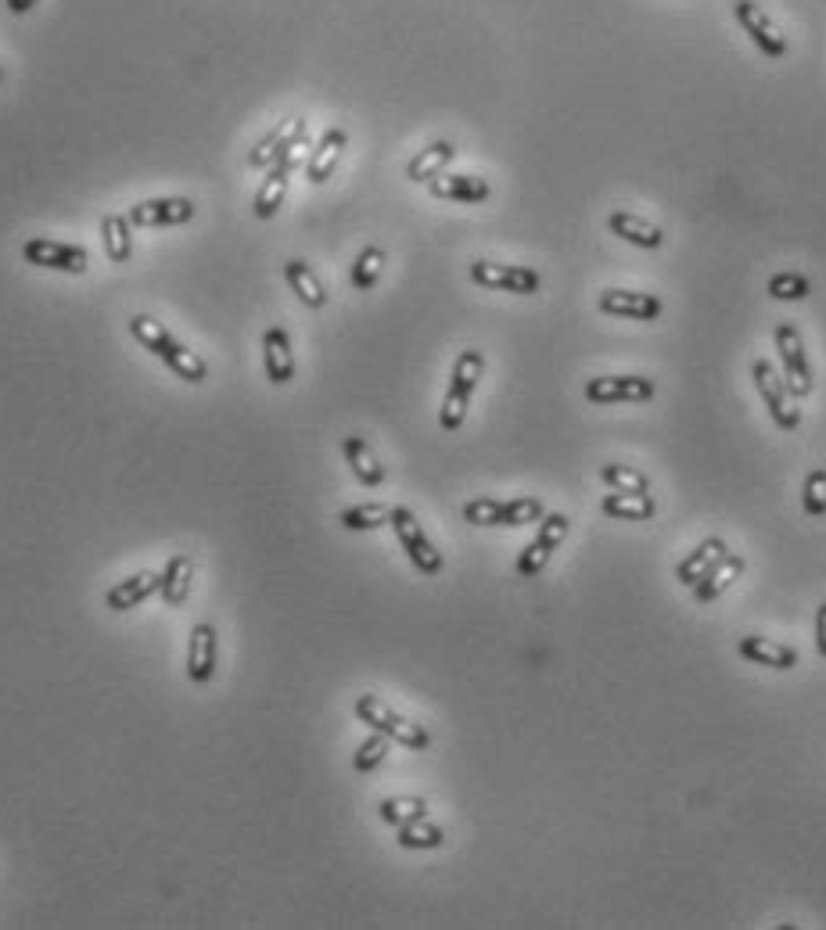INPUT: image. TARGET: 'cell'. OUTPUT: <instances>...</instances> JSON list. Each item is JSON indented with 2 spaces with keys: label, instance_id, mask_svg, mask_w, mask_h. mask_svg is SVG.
Returning a JSON list of instances; mask_svg holds the SVG:
<instances>
[{
  "label": "cell",
  "instance_id": "6da1fadb",
  "mask_svg": "<svg viewBox=\"0 0 826 930\" xmlns=\"http://www.w3.org/2000/svg\"><path fill=\"white\" fill-rule=\"evenodd\" d=\"M130 334L137 342H141V348H148L151 356H159L165 367H170L177 377H183L188 385H202V381L209 377V363L194 353V348L188 345H180L170 331H165L155 316H133L130 320Z\"/></svg>",
  "mask_w": 826,
  "mask_h": 930
},
{
  "label": "cell",
  "instance_id": "7a4b0ae2",
  "mask_svg": "<svg viewBox=\"0 0 826 930\" xmlns=\"http://www.w3.org/2000/svg\"><path fill=\"white\" fill-rule=\"evenodd\" d=\"M482 374H485V356L479 353V348H464V353L456 356V363H453L446 400H442V410H439V424L446 432H456L464 424L471 395H474V388H479Z\"/></svg>",
  "mask_w": 826,
  "mask_h": 930
},
{
  "label": "cell",
  "instance_id": "3957f363",
  "mask_svg": "<svg viewBox=\"0 0 826 930\" xmlns=\"http://www.w3.org/2000/svg\"><path fill=\"white\" fill-rule=\"evenodd\" d=\"M353 708H356V719H360V722H366L371 729H377V734H385V737L395 740V744L410 747V751H424V747L432 744V737H427L424 726L403 719V715H395V711L385 705V700H377L374 694L356 697Z\"/></svg>",
  "mask_w": 826,
  "mask_h": 930
},
{
  "label": "cell",
  "instance_id": "277c9868",
  "mask_svg": "<svg viewBox=\"0 0 826 930\" xmlns=\"http://www.w3.org/2000/svg\"><path fill=\"white\" fill-rule=\"evenodd\" d=\"M543 503L522 496V499H471L464 503V522L471 525H532L543 522Z\"/></svg>",
  "mask_w": 826,
  "mask_h": 930
},
{
  "label": "cell",
  "instance_id": "5b68a950",
  "mask_svg": "<svg viewBox=\"0 0 826 930\" xmlns=\"http://www.w3.org/2000/svg\"><path fill=\"white\" fill-rule=\"evenodd\" d=\"M752 377H755V388L762 395V403H766L769 417L779 432H798L802 424V410L790 403V392H787V381L776 377V367L769 360H755L752 363Z\"/></svg>",
  "mask_w": 826,
  "mask_h": 930
},
{
  "label": "cell",
  "instance_id": "8992f818",
  "mask_svg": "<svg viewBox=\"0 0 826 930\" xmlns=\"http://www.w3.org/2000/svg\"><path fill=\"white\" fill-rule=\"evenodd\" d=\"M389 525L395 528V539H400V546L406 550L413 568H417L421 575H439L442 572V554L432 546V539L424 536V528H421L417 517H413V511L392 507Z\"/></svg>",
  "mask_w": 826,
  "mask_h": 930
},
{
  "label": "cell",
  "instance_id": "52a82bcc",
  "mask_svg": "<svg viewBox=\"0 0 826 930\" xmlns=\"http://www.w3.org/2000/svg\"><path fill=\"white\" fill-rule=\"evenodd\" d=\"M471 281L488 292H511V295H535L543 287V277L528 266H511V263H488L479 259L471 263Z\"/></svg>",
  "mask_w": 826,
  "mask_h": 930
},
{
  "label": "cell",
  "instance_id": "ba28073f",
  "mask_svg": "<svg viewBox=\"0 0 826 930\" xmlns=\"http://www.w3.org/2000/svg\"><path fill=\"white\" fill-rule=\"evenodd\" d=\"M773 342H776V353H779V360H784V377H787V392H790V400H805V395L813 392V367H808L805 342H802L798 327L779 324V327H776V334H773Z\"/></svg>",
  "mask_w": 826,
  "mask_h": 930
},
{
  "label": "cell",
  "instance_id": "9c48e42d",
  "mask_svg": "<svg viewBox=\"0 0 826 930\" xmlns=\"http://www.w3.org/2000/svg\"><path fill=\"white\" fill-rule=\"evenodd\" d=\"M305 133H310V119H284L249 151V165L252 170H270L273 162L292 155L295 148H305Z\"/></svg>",
  "mask_w": 826,
  "mask_h": 930
},
{
  "label": "cell",
  "instance_id": "30bf717a",
  "mask_svg": "<svg viewBox=\"0 0 826 930\" xmlns=\"http://www.w3.org/2000/svg\"><path fill=\"white\" fill-rule=\"evenodd\" d=\"M22 259L29 266H43V270H61V273H87L90 255L80 245H66V241H51V237H29L22 245Z\"/></svg>",
  "mask_w": 826,
  "mask_h": 930
},
{
  "label": "cell",
  "instance_id": "8fae6325",
  "mask_svg": "<svg viewBox=\"0 0 826 930\" xmlns=\"http://www.w3.org/2000/svg\"><path fill=\"white\" fill-rule=\"evenodd\" d=\"M654 381L639 374H611V377H590L586 381V400L596 406L611 403H647L654 400Z\"/></svg>",
  "mask_w": 826,
  "mask_h": 930
},
{
  "label": "cell",
  "instance_id": "7c38bea8",
  "mask_svg": "<svg viewBox=\"0 0 826 930\" xmlns=\"http://www.w3.org/2000/svg\"><path fill=\"white\" fill-rule=\"evenodd\" d=\"M299 162H302V148H295L292 155H284L281 162L270 165L266 176H263V184H259V191H255V202H252L255 220H273V216H278V209L284 205V198H288L292 173L299 170Z\"/></svg>",
  "mask_w": 826,
  "mask_h": 930
},
{
  "label": "cell",
  "instance_id": "4fadbf2b",
  "mask_svg": "<svg viewBox=\"0 0 826 930\" xmlns=\"http://www.w3.org/2000/svg\"><path fill=\"white\" fill-rule=\"evenodd\" d=\"M568 536V517L564 514H543V525H540V536H535L522 557H517V578H535L543 568H546V560L554 557V550L561 546V539Z\"/></svg>",
  "mask_w": 826,
  "mask_h": 930
},
{
  "label": "cell",
  "instance_id": "5bb4252c",
  "mask_svg": "<svg viewBox=\"0 0 826 930\" xmlns=\"http://www.w3.org/2000/svg\"><path fill=\"white\" fill-rule=\"evenodd\" d=\"M733 14H737V22H741V29L747 37H752V43L755 48L766 54V58H773V62H779V58L787 54V40L776 33V26L769 22V14L762 11L755 0H737V4H733Z\"/></svg>",
  "mask_w": 826,
  "mask_h": 930
},
{
  "label": "cell",
  "instance_id": "9a60e30c",
  "mask_svg": "<svg viewBox=\"0 0 826 930\" xmlns=\"http://www.w3.org/2000/svg\"><path fill=\"white\" fill-rule=\"evenodd\" d=\"M127 216L133 226H180L198 216V205L191 198H148V202H137Z\"/></svg>",
  "mask_w": 826,
  "mask_h": 930
},
{
  "label": "cell",
  "instance_id": "2e32d148",
  "mask_svg": "<svg viewBox=\"0 0 826 930\" xmlns=\"http://www.w3.org/2000/svg\"><path fill=\"white\" fill-rule=\"evenodd\" d=\"M596 310L607 316H622V320H657L665 310V302L647 292H625V287H607L596 299Z\"/></svg>",
  "mask_w": 826,
  "mask_h": 930
},
{
  "label": "cell",
  "instance_id": "e0dca14e",
  "mask_svg": "<svg viewBox=\"0 0 826 930\" xmlns=\"http://www.w3.org/2000/svg\"><path fill=\"white\" fill-rule=\"evenodd\" d=\"M345 148H349V133L342 127L324 130V137H320L316 148H313L310 162H305V176H310V184H316V188L328 184V180L334 176V170H339Z\"/></svg>",
  "mask_w": 826,
  "mask_h": 930
},
{
  "label": "cell",
  "instance_id": "ac0fdd59",
  "mask_svg": "<svg viewBox=\"0 0 826 930\" xmlns=\"http://www.w3.org/2000/svg\"><path fill=\"white\" fill-rule=\"evenodd\" d=\"M263 367L273 385H288L295 377V353H292V338H288L284 327H266L263 331Z\"/></svg>",
  "mask_w": 826,
  "mask_h": 930
},
{
  "label": "cell",
  "instance_id": "d6986e66",
  "mask_svg": "<svg viewBox=\"0 0 826 930\" xmlns=\"http://www.w3.org/2000/svg\"><path fill=\"white\" fill-rule=\"evenodd\" d=\"M607 231L615 234V237H622V241H629V245H636V249H647V252L665 249V231H662V226H654L651 220L636 216V212H625V209L611 212V216H607Z\"/></svg>",
  "mask_w": 826,
  "mask_h": 930
},
{
  "label": "cell",
  "instance_id": "ffe728a7",
  "mask_svg": "<svg viewBox=\"0 0 826 930\" xmlns=\"http://www.w3.org/2000/svg\"><path fill=\"white\" fill-rule=\"evenodd\" d=\"M427 191H432V198H442V202H464V205H479L493 194L488 180L471 176V173H456V176L439 173L435 180H427Z\"/></svg>",
  "mask_w": 826,
  "mask_h": 930
},
{
  "label": "cell",
  "instance_id": "44dd1931",
  "mask_svg": "<svg viewBox=\"0 0 826 930\" xmlns=\"http://www.w3.org/2000/svg\"><path fill=\"white\" fill-rule=\"evenodd\" d=\"M216 676V629L209 621L194 625L191 644H188V679L191 683H209Z\"/></svg>",
  "mask_w": 826,
  "mask_h": 930
},
{
  "label": "cell",
  "instance_id": "7402d4cb",
  "mask_svg": "<svg viewBox=\"0 0 826 930\" xmlns=\"http://www.w3.org/2000/svg\"><path fill=\"white\" fill-rule=\"evenodd\" d=\"M159 586H162V575H155V572H137V575L122 578L119 586H112L109 593H104V604H109L112 611H130V607L144 604L148 597H155Z\"/></svg>",
  "mask_w": 826,
  "mask_h": 930
},
{
  "label": "cell",
  "instance_id": "603a6c76",
  "mask_svg": "<svg viewBox=\"0 0 826 930\" xmlns=\"http://www.w3.org/2000/svg\"><path fill=\"white\" fill-rule=\"evenodd\" d=\"M453 159H456L453 141H432L406 162V180H413V184H427V180H435Z\"/></svg>",
  "mask_w": 826,
  "mask_h": 930
},
{
  "label": "cell",
  "instance_id": "cb8c5ba5",
  "mask_svg": "<svg viewBox=\"0 0 826 930\" xmlns=\"http://www.w3.org/2000/svg\"><path fill=\"white\" fill-rule=\"evenodd\" d=\"M729 554V546H726V539H718V536H712V539H705L697 546V550H691V557H683L679 560V568H676V578L683 586H697L701 578H705L718 560H723Z\"/></svg>",
  "mask_w": 826,
  "mask_h": 930
},
{
  "label": "cell",
  "instance_id": "d4e9b609",
  "mask_svg": "<svg viewBox=\"0 0 826 930\" xmlns=\"http://www.w3.org/2000/svg\"><path fill=\"white\" fill-rule=\"evenodd\" d=\"M741 658H747L752 665H766V668H779V673H787V668L798 665V654H794L790 647L784 644H773V639L766 636H744L741 644Z\"/></svg>",
  "mask_w": 826,
  "mask_h": 930
},
{
  "label": "cell",
  "instance_id": "484cf974",
  "mask_svg": "<svg viewBox=\"0 0 826 930\" xmlns=\"http://www.w3.org/2000/svg\"><path fill=\"white\" fill-rule=\"evenodd\" d=\"M741 575H744V557H729V554H726V557L718 560L715 568H712V572H708V575L701 578V583L694 586V600H697V604H712V600H718V597H723V593H726L733 583H737Z\"/></svg>",
  "mask_w": 826,
  "mask_h": 930
},
{
  "label": "cell",
  "instance_id": "4316f807",
  "mask_svg": "<svg viewBox=\"0 0 826 930\" xmlns=\"http://www.w3.org/2000/svg\"><path fill=\"white\" fill-rule=\"evenodd\" d=\"M284 281L288 287L299 295L302 306H310V310H324L328 306V292H324V284L316 281V273L302 263V259H288L284 263Z\"/></svg>",
  "mask_w": 826,
  "mask_h": 930
},
{
  "label": "cell",
  "instance_id": "83f0119b",
  "mask_svg": "<svg viewBox=\"0 0 826 930\" xmlns=\"http://www.w3.org/2000/svg\"><path fill=\"white\" fill-rule=\"evenodd\" d=\"M342 453H345L349 467H353V475L360 478V485H366V489H377V485L385 482V467L377 464V456L371 453V446H366L360 435H349L342 442Z\"/></svg>",
  "mask_w": 826,
  "mask_h": 930
},
{
  "label": "cell",
  "instance_id": "f1b7e54d",
  "mask_svg": "<svg viewBox=\"0 0 826 930\" xmlns=\"http://www.w3.org/2000/svg\"><path fill=\"white\" fill-rule=\"evenodd\" d=\"M101 245H104V255H109L112 263H130V255H133V223H130V216L109 212V216L101 220Z\"/></svg>",
  "mask_w": 826,
  "mask_h": 930
},
{
  "label": "cell",
  "instance_id": "f546056e",
  "mask_svg": "<svg viewBox=\"0 0 826 930\" xmlns=\"http://www.w3.org/2000/svg\"><path fill=\"white\" fill-rule=\"evenodd\" d=\"M601 511L607 517H618V522H651L654 517V499L647 493H615L611 489L601 503Z\"/></svg>",
  "mask_w": 826,
  "mask_h": 930
},
{
  "label": "cell",
  "instance_id": "4dcf8cb0",
  "mask_svg": "<svg viewBox=\"0 0 826 930\" xmlns=\"http://www.w3.org/2000/svg\"><path fill=\"white\" fill-rule=\"evenodd\" d=\"M191 578H194V560L191 557H170V564H165V572H162V600L170 604V607H180L183 600L191 597Z\"/></svg>",
  "mask_w": 826,
  "mask_h": 930
},
{
  "label": "cell",
  "instance_id": "1f68e13d",
  "mask_svg": "<svg viewBox=\"0 0 826 930\" xmlns=\"http://www.w3.org/2000/svg\"><path fill=\"white\" fill-rule=\"evenodd\" d=\"M377 816L389 822V827H406V822H417V819H427V801L424 798H413V795H403V798H385L377 805Z\"/></svg>",
  "mask_w": 826,
  "mask_h": 930
},
{
  "label": "cell",
  "instance_id": "d6a6232c",
  "mask_svg": "<svg viewBox=\"0 0 826 930\" xmlns=\"http://www.w3.org/2000/svg\"><path fill=\"white\" fill-rule=\"evenodd\" d=\"M400 848L406 851H432V848H442L446 845V830L435 827V822H427V819H417V822H406V827H400Z\"/></svg>",
  "mask_w": 826,
  "mask_h": 930
},
{
  "label": "cell",
  "instance_id": "836d02e7",
  "mask_svg": "<svg viewBox=\"0 0 826 930\" xmlns=\"http://www.w3.org/2000/svg\"><path fill=\"white\" fill-rule=\"evenodd\" d=\"M601 482L607 485V489H615V493H647L651 489V482L644 471H636L629 464H604L601 467Z\"/></svg>",
  "mask_w": 826,
  "mask_h": 930
},
{
  "label": "cell",
  "instance_id": "e575fe53",
  "mask_svg": "<svg viewBox=\"0 0 826 930\" xmlns=\"http://www.w3.org/2000/svg\"><path fill=\"white\" fill-rule=\"evenodd\" d=\"M389 517H392V507H381V503H363V507H349L339 514V522L342 528L349 532H374L381 525H389Z\"/></svg>",
  "mask_w": 826,
  "mask_h": 930
},
{
  "label": "cell",
  "instance_id": "d590c367",
  "mask_svg": "<svg viewBox=\"0 0 826 930\" xmlns=\"http://www.w3.org/2000/svg\"><path fill=\"white\" fill-rule=\"evenodd\" d=\"M381 270H385V252H381L377 245H371V249H363L356 255L349 281H353L356 292H371V287L377 284V277H381Z\"/></svg>",
  "mask_w": 826,
  "mask_h": 930
},
{
  "label": "cell",
  "instance_id": "8d00e7d4",
  "mask_svg": "<svg viewBox=\"0 0 826 930\" xmlns=\"http://www.w3.org/2000/svg\"><path fill=\"white\" fill-rule=\"evenodd\" d=\"M766 292H769L776 302H798V299L813 295V281H808L805 273L784 270V273H776V277H769Z\"/></svg>",
  "mask_w": 826,
  "mask_h": 930
},
{
  "label": "cell",
  "instance_id": "74e56055",
  "mask_svg": "<svg viewBox=\"0 0 826 930\" xmlns=\"http://www.w3.org/2000/svg\"><path fill=\"white\" fill-rule=\"evenodd\" d=\"M385 755H389V737L385 734H374L366 737L363 744H360V751H356V758H353V769L356 772H374L381 761H385Z\"/></svg>",
  "mask_w": 826,
  "mask_h": 930
},
{
  "label": "cell",
  "instance_id": "f35d334b",
  "mask_svg": "<svg viewBox=\"0 0 826 930\" xmlns=\"http://www.w3.org/2000/svg\"><path fill=\"white\" fill-rule=\"evenodd\" d=\"M802 507L808 517H826V471H813L805 478V493H802Z\"/></svg>",
  "mask_w": 826,
  "mask_h": 930
},
{
  "label": "cell",
  "instance_id": "ab89813d",
  "mask_svg": "<svg viewBox=\"0 0 826 930\" xmlns=\"http://www.w3.org/2000/svg\"><path fill=\"white\" fill-rule=\"evenodd\" d=\"M816 647L826 658V604H819V611H816Z\"/></svg>",
  "mask_w": 826,
  "mask_h": 930
},
{
  "label": "cell",
  "instance_id": "60d3db41",
  "mask_svg": "<svg viewBox=\"0 0 826 930\" xmlns=\"http://www.w3.org/2000/svg\"><path fill=\"white\" fill-rule=\"evenodd\" d=\"M37 0H8V11L11 14H26V11H33Z\"/></svg>",
  "mask_w": 826,
  "mask_h": 930
}]
</instances>
